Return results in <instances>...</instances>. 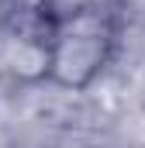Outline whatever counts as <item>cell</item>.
<instances>
[{
  "mask_svg": "<svg viewBox=\"0 0 145 148\" xmlns=\"http://www.w3.org/2000/svg\"><path fill=\"white\" fill-rule=\"evenodd\" d=\"M7 14L17 17L21 28L41 24V14L48 17V0H7Z\"/></svg>",
  "mask_w": 145,
  "mask_h": 148,
  "instance_id": "obj_2",
  "label": "cell"
},
{
  "mask_svg": "<svg viewBox=\"0 0 145 148\" xmlns=\"http://www.w3.org/2000/svg\"><path fill=\"white\" fill-rule=\"evenodd\" d=\"M110 31L104 17L97 14H76L69 24H62L52 35V66L66 83H83L97 73V66L107 55Z\"/></svg>",
  "mask_w": 145,
  "mask_h": 148,
  "instance_id": "obj_1",
  "label": "cell"
}]
</instances>
